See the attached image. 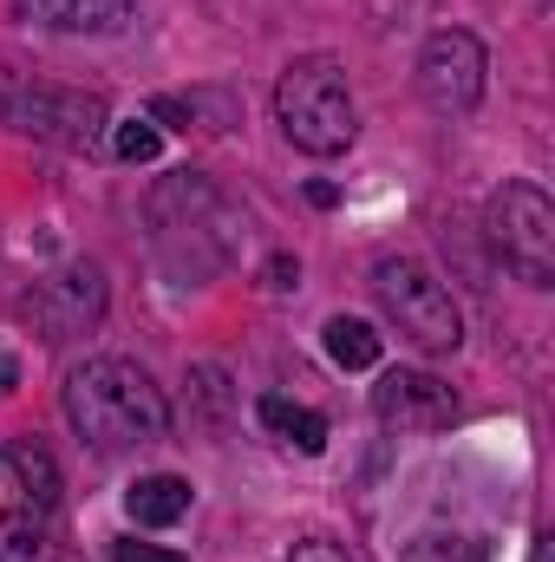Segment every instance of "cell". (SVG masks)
I'll use <instances>...</instances> for the list:
<instances>
[{"instance_id": "obj_10", "label": "cell", "mask_w": 555, "mask_h": 562, "mask_svg": "<svg viewBox=\"0 0 555 562\" xmlns=\"http://www.w3.org/2000/svg\"><path fill=\"white\" fill-rule=\"evenodd\" d=\"M125 510H132V524H144V530H170V524L190 510V484H183V477H170V471L138 477V484L125 491Z\"/></svg>"}, {"instance_id": "obj_9", "label": "cell", "mask_w": 555, "mask_h": 562, "mask_svg": "<svg viewBox=\"0 0 555 562\" xmlns=\"http://www.w3.org/2000/svg\"><path fill=\"white\" fill-rule=\"evenodd\" d=\"M150 119H163V125H177V132H229L236 125V105H229V92H163V99H150Z\"/></svg>"}, {"instance_id": "obj_20", "label": "cell", "mask_w": 555, "mask_h": 562, "mask_svg": "<svg viewBox=\"0 0 555 562\" xmlns=\"http://www.w3.org/2000/svg\"><path fill=\"white\" fill-rule=\"evenodd\" d=\"M307 203H320V210H333V203H340V190H333V183H307Z\"/></svg>"}, {"instance_id": "obj_1", "label": "cell", "mask_w": 555, "mask_h": 562, "mask_svg": "<svg viewBox=\"0 0 555 562\" xmlns=\"http://www.w3.org/2000/svg\"><path fill=\"white\" fill-rule=\"evenodd\" d=\"M66 419L92 451H125V445H150L163 438L170 406L150 386V373L132 360H86L66 373Z\"/></svg>"}, {"instance_id": "obj_21", "label": "cell", "mask_w": 555, "mask_h": 562, "mask_svg": "<svg viewBox=\"0 0 555 562\" xmlns=\"http://www.w3.org/2000/svg\"><path fill=\"white\" fill-rule=\"evenodd\" d=\"M530 562H550V543H543V537H536V550H530Z\"/></svg>"}, {"instance_id": "obj_4", "label": "cell", "mask_w": 555, "mask_h": 562, "mask_svg": "<svg viewBox=\"0 0 555 562\" xmlns=\"http://www.w3.org/2000/svg\"><path fill=\"white\" fill-rule=\"evenodd\" d=\"M490 243L503 249V262L530 288H550L555 281V203L536 183H503L490 196Z\"/></svg>"}, {"instance_id": "obj_5", "label": "cell", "mask_w": 555, "mask_h": 562, "mask_svg": "<svg viewBox=\"0 0 555 562\" xmlns=\"http://www.w3.org/2000/svg\"><path fill=\"white\" fill-rule=\"evenodd\" d=\"M484 72H490V59H484L477 33H464V26L431 33L424 53H418V92H424V105L444 112V119L477 112V99H484Z\"/></svg>"}, {"instance_id": "obj_18", "label": "cell", "mask_w": 555, "mask_h": 562, "mask_svg": "<svg viewBox=\"0 0 555 562\" xmlns=\"http://www.w3.org/2000/svg\"><path fill=\"white\" fill-rule=\"evenodd\" d=\"M287 562H360V557H347V550L327 543V537H307V543H294V557Z\"/></svg>"}, {"instance_id": "obj_11", "label": "cell", "mask_w": 555, "mask_h": 562, "mask_svg": "<svg viewBox=\"0 0 555 562\" xmlns=\"http://www.w3.org/2000/svg\"><path fill=\"white\" fill-rule=\"evenodd\" d=\"M256 419L269 425L275 438H287L294 451H307V458H314V451H327V419H320V413H307V406H294V400H281V393H269V400L256 406Z\"/></svg>"}, {"instance_id": "obj_3", "label": "cell", "mask_w": 555, "mask_h": 562, "mask_svg": "<svg viewBox=\"0 0 555 562\" xmlns=\"http://www.w3.org/2000/svg\"><path fill=\"white\" fill-rule=\"evenodd\" d=\"M373 294H380V307L399 321V334L418 340L424 353H451V347L464 340V321H457L451 288L431 276L424 262H412V256H386V262L373 269Z\"/></svg>"}, {"instance_id": "obj_8", "label": "cell", "mask_w": 555, "mask_h": 562, "mask_svg": "<svg viewBox=\"0 0 555 562\" xmlns=\"http://www.w3.org/2000/svg\"><path fill=\"white\" fill-rule=\"evenodd\" d=\"M33 314L46 327V340H66V334H86L99 314H105V281L99 269H66L33 294Z\"/></svg>"}, {"instance_id": "obj_12", "label": "cell", "mask_w": 555, "mask_h": 562, "mask_svg": "<svg viewBox=\"0 0 555 562\" xmlns=\"http://www.w3.org/2000/svg\"><path fill=\"white\" fill-rule=\"evenodd\" d=\"M320 340H327V360H333V367H347V373L380 367V334H373L366 321H353V314H333V321L320 327Z\"/></svg>"}, {"instance_id": "obj_14", "label": "cell", "mask_w": 555, "mask_h": 562, "mask_svg": "<svg viewBox=\"0 0 555 562\" xmlns=\"http://www.w3.org/2000/svg\"><path fill=\"white\" fill-rule=\"evenodd\" d=\"M39 7L72 33H118L132 20V0H39Z\"/></svg>"}, {"instance_id": "obj_6", "label": "cell", "mask_w": 555, "mask_h": 562, "mask_svg": "<svg viewBox=\"0 0 555 562\" xmlns=\"http://www.w3.org/2000/svg\"><path fill=\"white\" fill-rule=\"evenodd\" d=\"M7 119L26 132V138H46V144H86L105 132V105L92 92H66V86H13L7 92Z\"/></svg>"}, {"instance_id": "obj_2", "label": "cell", "mask_w": 555, "mask_h": 562, "mask_svg": "<svg viewBox=\"0 0 555 562\" xmlns=\"http://www.w3.org/2000/svg\"><path fill=\"white\" fill-rule=\"evenodd\" d=\"M275 119L287 144L294 150H307V157H340L353 132H360V119H353V92H347V79H340V66L333 59H294L287 72H281L275 86Z\"/></svg>"}, {"instance_id": "obj_13", "label": "cell", "mask_w": 555, "mask_h": 562, "mask_svg": "<svg viewBox=\"0 0 555 562\" xmlns=\"http://www.w3.org/2000/svg\"><path fill=\"white\" fill-rule=\"evenodd\" d=\"M7 471H13V484H20V497L33 510H53L59 504V471H53V458L39 445H7Z\"/></svg>"}, {"instance_id": "obj_19", "label": "cell", "mask_w": 555, "mask_h": 562, "mask_svg": "<svg viewBox=\"0 0 555 562\" xmlns=\"http://www.w3.org/2000/svg\"><path fill=\"white\" fill-rule=\"evenodd\" d=\"M294 281H301V269H294L287 256H275V262H269V288H294Z\"/></svg>"}, {"instance_id": "obj_15", "label": "cell", "mask_w": 555, "mask_h": 562, "mask_svg": "<svg viewBox=\"0 0 555 562\" xmlns=\"http://www.w3.org/2000/svg\"><path fill=\"white\" fill-rule=\"evenodd\" d=\"M46 524L39 510H7L0 517V562H46Z\"/></svg>"}, {"instance_id": "obj_17", "label": "cell", "mask_w": 555, "mask_h": 562, "mask_svg": "<svg viewBox=\"0 0 555 562\" xmlns=\"http://www.w3.org/2000/svg\"><path fill=\"white\" fill-rule=\"evenodd\" d=\"M112 562H190V557H183V550H157V543L125 537V543H112Z\"/></svg>"}, {"instance_id": "obj_16", "label": "cell", "mask_w": 555, "mask_h": 562, "mask_svg": "<svg viewBox=\"0 0 555 562\" xmlns=\"http://www.w3.org/2000/svg\"><path fill=\"white\" fill-rule=\"evenodd\" d=\"M118 157H125V164H150V157H157V125H118Z\"/></svg>"}, {"instance_id": "obj_7", "label": "cell", "mask_w": 555, "mask_h": 562, "mask_svg": "<svg viewBox=\"0 0 555 562\" xmlns=\"http://www.w3.org/2000/svg\"><path fill=\"white\" fill-rule=\"evenodd\" d=\"M373 413H380V425H393V431H444V425L457 419V393L438 373L393 367L373 386Z\"/></svg>"}]
</instances>
